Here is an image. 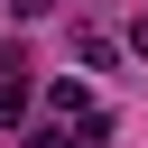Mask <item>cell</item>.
<instances>
[{
	"instance_id": "cell-1",
	"label": "cell",
	"mask_w": 148,
	"mask_h": 148,
	"mask_svg": "<svg viewBox=\"0 0 148 148\" xmlns=\"http://www.w3.org/2000/svg\"><path fill=\"white\" fill-rule=\"evenodd\" d=\"M0 120H28V83L18 74H0Z\"/></svg>"
},
{
	"instance_id": "cell-2",
	"label": "cell",
	"mask_w": 148,
	"mask_h": 148,
	"mask_svg": "<svg viewBox=\"0 0 148 148\" xmlns=\"http://www.w3.org/2000/svg\"><path fill=\"white\" fill-rule=\"evenodd\" d=\"M28 148H74V130H37V139H28Z\"/></svg>"
},
{
	"instance_id": "cell-3",
	"label": "cell",
	"mask_w": 148,
	"mask_h": 148,
	"mask_svg": "<svg viewBox=\"0 0 148 148\" xmlns=\"http://www.w3.org/2000/svg\"><path fill=\"white\" fill-rule=\"evenodd\" d=\"M46 9H56V0H18V18H46Z\"/></svg>"
}]
</instances>
